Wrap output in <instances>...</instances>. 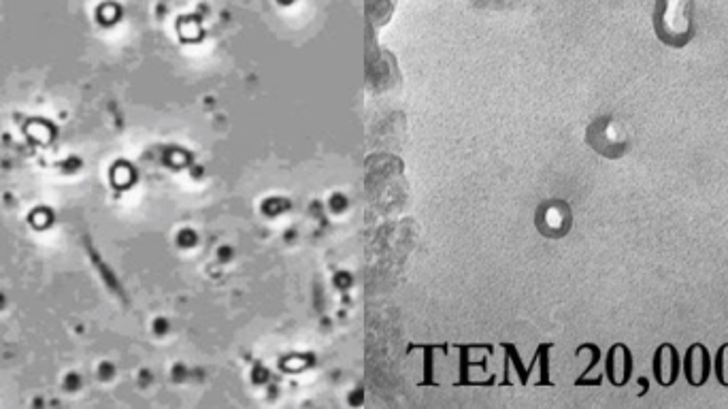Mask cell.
<instances>
[{
	"label": "cell",
	"instance_id": "1",
	"mask_svg": "<svg viewBox=\"0 0 728 409\" xmlns=\"http://www.w3.org/2000/svg\"><path fill=\"white\" fill-rule=\"evenodd\" d=\"M654 30L660 43L686 47L694 37V0H656Z\"/></svg>",
	"mask_w": 728,
	"mask_h": 409
},
{
	"label": "cell",
	"instance_id": "2",
	"mask_svg": "<svg viewBox=\"0 0 728 409\" xmlns=\"http://www.w3.org/2000/svg\"><path fill=\"white\" fill-rule=\"evenodd\" d=\"M590 145L607 158H620L628 150V130L620 120L601 118L590 128Z\"/></svg>",
	"mask_w": 728,
	"mask_h": 409
},
{
	"label": "cell",
	"instance_id": "3",
	"mask_svg": "<svg viewBox=\"0 0 728 409\" xmlns=\"http://www.w3.org/2000/svg\"><path fill=\"white\" fill-rule=\"evenodd\" d=\"M682 373L692 388H701L709 382L711 373H714V358H711L703 343H692V346H688L682 361Z\"/></svg>",
	"mask_w": 728,
	"mask_h": 409
},
{
	"label": "cell",
	"instance_id": "4",
	"mask_svg": "<svg viewBox=\"0 0 728 409\" xmlns=\"http://www.w3.org/2000/svg\"><path fill=\"white\" fill-rule=\"evenodd\" d=\"M680 371H682L680 352H677L673 343H660L652 358L654 380L663 388H671L677 382V378H680Z\"/></svg>",
	"mask_w": 728,
	"mask_h": 409
},
{
	"label": "cell",
	"instance_id": "5",
	"mask_svg": "<svg viewBox=\"0 0 728 409\" xmlns=\"http://www.w3.org/2000/svg\"><path fill=\"white\" fill-rule=\"evenodd\" d=\"M633 375V352L628 350V346L624 343H616L611 346L609 354H607V378L609 382L622 388L628 384Z\"/></svg>",
	"mask_w": 728,
	"mask_h": 409
},
{
	"label": "cell",
	"instance_id": "6",
	"mask_svg": "<svg viewBox=\"0 0 728 409\" xmlns=\"http://www.w3.org/2000/svg\"><path fill=\"white\" fill-rule=\"evenodd\" d=\"M714 373L720 386L728 388V343H722L714 358Z\"/></svg>",
	"mask_w": 728,
	"mask_h": 409
}]
</instances>
